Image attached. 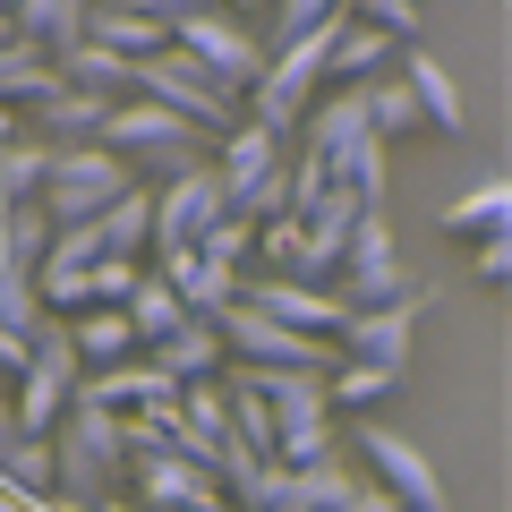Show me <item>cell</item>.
I'll list each match as a JSON object with an SVG mask.
<instances>
[{
	"instance_id": "obj_1",
	"label": "cell",
	"mask_w": 512,
	"mask_h": 512,
	"mask_svg": "<svg viewBox=\"0 0 512 512\" xmlns=\"http://www.w3.org/2000/svg\"><path fill=\"white\" fill-rule=\"evenodd\" d=\"M103 146L120 154V163L137 171L146 188L188 180V171H205V163H214V154H205V128H197V120H180V111H163V103H146V94H128V103L111 111Z\"/></svg>"
},
{
	"instance_id": "obj_2",
	"label": "cell",
	"mask_w": 512,
	"mask_h": 512,
	"mask_svg": "<svg viewBox=\"0 0 512 512\" xmlns=\"http://www.w3.org/2000/svg\"><path fill=\"white\" fill-rule=\"evenodd\" d=\"M52 453H60V504H111L128 495V436H120V410H94L77 402L69 419L52 427Z\"/></svg>"
},
{
	"instance_id": "obj_3",
	"label": "cell",
	"mask_w": 512,
	"mask_h": 512,
	"mask_svg": "<svg viewBox=\"0 0 512 512\" xmlns=\"http://www.w3.org/2000/svg\"><path fill=\"white\" fill-rule=\"evenodd\" d=\"M308 146L333 163V188H359L367 205H384V137L367 120V86H333L308 120Z\"/></svg>"
},
{
	"instance_id": "obj_4",
	"label": "cell",
	"mask_w": 512,
	"mask_h": 512,
	"mask_svg": "<svg viewBox=\"0 0 512 512\" xmlns=\"http://www.w3.org/2000/svg\"><path fill=\"white\" fill-rule=\"evenodd\" d=\"M350 18V9H342ZM342 18L325 26V35H308V43H282L274 52V69L256 77V94H248V120H265L274 137H291V128H308L316 120V103H325V69H333V35H342Z\"/></svg>"
},
{
	"instance_id": "obj_5",
	"label": "cell",
	"mask_w": 512,
	"mask_h": 512,
	"mask_svg": "<svg viewBox=\"0 0 512 512\" xmlns=\"http://www.w3.org/2000/svg\"><path fill=\"white\" fill-rule=\"evenodd\" d=\"M128 188H146L111 146H52V180H43V214L69 231V222H103Z\"/></svg>"
},
{
	"instance_id": "obj_6",
	"label": "cell",
	"mask_w": 512,
	"mask_h": 512,
	"mask_svg": "<svg viewBox=\"0 0 512 512\" xmlns=\"http://www.w3.org/2000/svg\"><path fill=\"white\" fill-rule=\"evenodd\" d=\"M137 94L163 103V111H180V120H197L205 137H231V128H239V103H248V94H231L222 77H205V60H188L180 43L154 52V60H137Z\"/></svg>"
},
{
	"instance_id": "obj_7",
	"label": "cell",
	"mask_w": 512,
	"mask_h": 512,
	"mask_svg": "<svg viewBox=\"0 0 512 512\" xmlns=\"http://www.w3.org/2000/svg\"><path fill=\"white\" fill-rule=\"evenodd\" d=\"M359 461H367V478H376V495H393L402 512H453V495H444L436 461H427L419 444L402 436V427L359 419Z\"/></svg>"
},
{
	"instance_id": "obj_8",
	"label": "cell",
	"mask_w": 512,
	"mask_h": 512,
	"mask_svg": "<svg viewBox=\"0 0 512 512\" xmlns=\"http://www.w3.org/2000/svg\"><path fill=\"white\" fill-rule=\"evenodd\" d=\"M171 43H180L188 60H205V77H222L231 94H256V77L274 69L265 35H248L231 9H197V18H180V26H171Z\"/></svg>"
},
{
	"instance_id": "obj_9",
	"label": "cell",
	"mask_w": 512,
	"mask_h": 512,
	"mask_svg": "<svg viewBox=\"0 0 512 512\" xmlns=\"http://www.w3.org/2000/svg\"><path fill=\"white\" fill-rule=\"evenodd\" d=\"M128 495H137L146 512H222V504H231V487H222L205 461H188L180 444L128 461Z\"/></svg>"
},
{
	"instance_id": "obj_10",
	"label": "cell",
	"mask_w": 512,
	"mask_h": 512,
	"mask_svg": "<svg viewBox=\"0 0 512 512\" xmlns=\"http://www.w3.org/2000/svg\"><path fill=\"white\" fill-rule=\"evenodd\" d=\"M333 299H342L350 316L410 299V274H402V256H393V222H384V214L359 222V239H350V256H342V274H333Z\"/></svg>"
},
{
	"instance_id": "obj_11",
	"label": "cell",
	"mask_w": 512,
	"mask_h": 512,
	"mask_svg": "<svg viewBox=\"0 0 512 512\" xmlns=\"http://www.w3.org/2000/svg\"><path fill=\"white\" fill-rule=\"evenodd\" d=\"M222 214H231V188L214 180V163L188 171V180H163V188H154V256L205 248V231H214Z\"/></svg>"
},
{
	"instance_id": "obj_12",
	"label": "cell",
	"mask_w": 512,
	"mask_h": 512,
	"mask_svg": "<svg viewBox=\"0 0 512 512\" xmlns=\"http://www.w3.org/2000/svg\"><path fill=\"white\" fill-rule=\"evenodd\" d=\"M239 299L265 308V316H282L291 333H316V342H342V325H350L342 299H333L325 282H299V274H248V282H239Z\"/></svg>"
},
{
	"instance_id": "obj_13",
	"label": "cell",
	"mask_w": 512,
	"mask_h": 512,
	"mask_svg": "<svg viewBox=\"0 0 512 512\" xmlns=\"http://www.w3.org/2000/svg\"><path fill=\"white\" fill-rule=\"evenodd\" d=\"M419 316H427V291L393 299V308L350 316V325H342V359H359V367H393V376H402V367H410V333H419Z\"/></svg>"
},
{
	"instance_id": "obj_14",
	"label": "cell",
	"mask_w": 512,
	"mask_h": 512,
	"mask_svg": "<svg viewBox=\"0 0 512 512\" xmlns=\"http://www.w3.org/2000/svg\"><path fill=\"white\" fill-rule=\"evenodd\" d=\"M180 393H188V384L171 376V367H154V359L103 367V376H86V384H77V402H94V410H120V419H137V410H180Z\"/></svg>"
},
{
	"instance_id": "obj_15",
	"label": "cell",
	"mask_w": 512,
	"mask_h": 512,
	"mask_svg": "<svg viewBox=\"0 0 512 512\" xmlns=\"http://www.w3.org/2000/svg\"><path fill=\"white\" fill-rule=\"evenodd\" d=\"M154 274H163L171 291L188 299V316H214V325H222V308H239V282H248V274H222L205 248H171V256H154Z\"/></svg>"
},
{
	"instance_id": "obj_16",
	"label": "cell",
	"mask_w": 512,
	"mask_h": 512,
	"mask_svg": "<svg viewBox=\"0 0 512 512\" xmlns=\"http://www.w3.org/2000/svg\"><path fill=\"white\" fill-rule=\"evenodd\" d=\"M86 43H103V52H120V60H154V52H171V26L154 18L146 0H94Z\"/></svg>"
},
{
	"instance_id": "obj_17",
	"label": "cell",
	"mask_w": 512,
	"mask_h": 512,
	"mask_svg": "<svg viewBox=\"0 0 512 512\" xmlns=\"http://www.w3.org/2000/svg\"><path fill=\"white\" fill-rule=\"evenodd\" d=\"M146 359H154V367H171L180 384H222V376H231V342H222L214 316H188V325L171 333V342H154Z\"/></svg>"
},
{
	"instance_id": "obj_18",
	"label": "cell",
	"mask_w": 512,
	"mask_h": 512,
	"mask_svg": "<svg viewBox=\"0 0 512 512\" xmlns=\"http://www.w3.org/2000/svg\"><path fill=\"white\" fill-rule=\"evenodd\" d=\"M111 111H120V103H103V94H77L69 77H60V94H43V103H35V137H43V146H103Z\"/></svg>"
},
{
	"instance_id": "obj_19",
	"label": "cell",
	"mask_w": 512,
	"mask_h": 512,
	"mask_svg": "<svg viewBox=\"0 0 512 512\" xmlns=\"http://www.w3.org/2000/svg\"><path fill=\"white\" fill-rule=\"evenodd\" d=\"M282 163H291V154H282L274 128H265V120H239L231 137H222V154H214V180L231 188V205H239L256 180H265V171H282Z\"/></svg>"
},
{
	"instance_id": "obj_20",
	"label": "cell",
	"mask_w": 512,
	"mask_h": 512,
	"mask_svg": "<svg viewBox=\"0 0 512 512\" xmlns=\"http://www.w3.org/2000/svg\"><path fill=\"white\" fill-rule=\"evenodd\" d=\"M69 342H77V359H86V376H103V367H128V359H146V342H137L128 308H86V316H69Z\"/></svg>"
},
{
	"instance_id": "obj_21",
	"label": "cell",
	"mask_w": 512,
	"mask_h": 512,
	"mask_svg": "<svg viewBox=\"0 0 512 512\" xmlns=\"http://www.w3.org/2000/svg\"><path fill=\"white\" fill-rule=\"evenodd\" d=\"M43 94H60V60L43 43H0V111H35Z\"/></svg>"
},
{
	"instance_id": "obj_22",
	"label": "cell",
	"mask_w": 512,
	"mask_h": 512,
	"mask_svg": "<svg viewBox=\"0 0 512 512\" xmlns=\"http://www.w3.org/2000/svg\"><path fill=\"white\" fill-rule=\"evenodd\" d=\"M402 86L419 94V111H427V120H436V137H461V120H470V111H461V86H453V77H444V60L427 52V43H419V52H410V60H402Z\"/></svg>"
},
{
	"instance_id": "obj_23",
	"label": "cell",
	"mask_w": 512,
	"mask_h": 512,
	"mask_svg": "<svg viewBox=\"0 0 512 512\" xmlns=\"http://www.w3.org/2000/svg\"><path fill=\"white\" fill-rule=\"evenodd\" d=\"M86 18H94V0H26V9H18V35L43 43L52 60H69L77 43H86Z\"/></svg>"
},
{
	"instance_id": "obj_24",
	"label": "cell",
	"mask_w": 512,
	"mask_h": 512,
	"mask_svg": "<svg viewBox=\"0 0 512 512\" xmlns=\"http://www.w3.org/2000/svg\"><path fill=\"white\" fill-rule=\"evenodd\" d=\"M393 52H402L393 35H376V26L342 18V35H333V69H325V77H333V86H376V69H384Z\"/></svg>"
},
{
	"instance_id": "obj_25",
	"label": "cell",
	"mask_w": 512,
	"mask_h": 512,
	"mask_svg": "<svg viewBox=\"0 0 512 512\" xmlns=\"http://www.w3.org/2000/svg\"><path fill=\"white\" fill-rule=\"evenodd\" d=\"M60 77H69L77 94H103V103H128V94H137V60L103 52V43H77V52L60 60Z\"/></svg>"
},
{
	"instance_id": "obj_26",
	"label": "cell",
	"mask_w": 512,
	"mask_h": 512,
	"mask_svg": "<svg viewBox=\"0 0 512 512\" xmlns=\"http://www.w3.org/2000/svg\"><path fill=\"white\" fill-rule=\"evenodd\" d=\"M444 231H461V239H504V231H512V180H478L470 197H453V205H444Z\"/></svg>"
},
{
	"instance_id": "obj_27",
	"label": "cell",
	"mask_w": 512,
	"mask_h": 512,
	"mask_svg": "<svg viewBox=\"0 0 512 512\" xmlns=\"http://www.w3.org/2000/svg\"><path fill=\"white\" fill-rule=\"evenodd\" d=\"M52 239H60V222L43 214V197H26V205H0V256H18L26 274H35L43 256H52Z\"/></svg>"
},
{
	"instance_id": "obj_28",
	"label": "cell",
	"mask_w": 512,
	"mask_h": 512,
	"mask_svg": "<svg viewBox=\"0 0 512 512\" xmlns=\"http://www.w3.org/2000/svg\"><path fill=\"white\" fill-rule=\"evenodd\" d=\"M103 248H111V256H137V265H154V188H128V197L103 214Z\"/></svg>"
},
{
	"instance_id": "obj_29",
	"label": "cell",
	"mask_w": 512,
	"mask_h": 512,
	"mask_svg": "<svg viewBox=\"0 0 512 512\" xmlns=\"http://www.w3.org/2000/svg\"><path fill=\"white\" fill-rule=\"evenodd\" d=\"M0 478L18 495H35V504H52L60 495V453H52V436H18L9 453H0Z\"/></svg>"
},
{
	"instance_id": "obj_30",
	"label": "cell",
	"mask_w": 512,
	"mask_h": 512,
	"mask_svg": "<svg viewBox=\"0 0 512 512\" xmlns=\"http://www.w3.org/2000/svg\"><path fill=\"white\" fill-rule=\"evenodd\" d=\"M128 325H137V342L154 350V342H171V333L188 325V299L171 291L163 274H146V282H137V299H128Z\"/></svg>"
},
{
	"instance_id": "obj_31",
	"label": "cell",
	"mask_w": 512,
	"mask_h": 512,
	"mask_svg": "<svg viewBox=\"0 0 512 512\" xmlns=\"http://www.w3.org/2000/svg\"><path fill=\"white\" fill-rule=\"evenodd\" d=\"M231 436L248 444L256 461H274V444H282V419H274V402H265L256 384H239V376H231Z\"/></svg>"
},
{
	"instance_id": "obj_32",
	"label": "cell",
	"mask_w": 512,
	"mask_h": 512,
	"mask_svg": "<svg viewBox=\"0 0 512 512\" xmlns=\"http://www.w3.org/2000/svg\"><path fill=\"white\" fill-rule=\"evenodd\" d=\"M393 384H402L393 367H359V359H342V367L325 376V393H333V419H342V410H376L384 393H393Z\"/></svg>"
},
{
	"instance_id": "obj_33",
	"label": "cell",
	"mask_w": 512,
	"mask_h": 512,
	"mask_svg": "<svg viewBox=\"0 0 512 512\" xmlns=\"http://www.w3.org/2000/svg\"><path fill=\"white\" fill-rule=\"evenodd\" d=\"M35 325H43L35 274H26L18 256H0V333H26V342H35Z\"/></svg>"
},
{
	"instance_id": "obj_34",
	"label": "cell",
	"mask_w": 512,
	"mask_h": 512,
	"mask_svg": "<svg viewBox=\"0 0 512 512\" xmlns=\"http://www.w3.org/2000/svg\"><path fill=\"white\" fill-rule=\"evenodd\" d=\"M367 120H376V137H410L427 111H419V94H410L402 77H376V86H367Z\"/></svg>"
},
{
	"instance_id": "obj_35",
	"label": "cell",
	"mask_w": 512,
	"mask_h": 512,
	"mask_svg": "<svg viewBox=\"0 0 512 512\" xmlns=\"http://www.w3.org/2000/svg\"><path fill=\"white\" fill-rule=\"evenodd\" d=\"M350 18L376 26V35H393V43H419L427 35V0H350Z\"/></svg>"
},
{
	"instance_id": "obj_36",
	"label": "cell",
	"mask_w": 512,
	"mask_h": 512,
	"mask_svg": "<svg viewBox=\"0 0 512 512\" xmlns=\"http://www.w3.org/2000/svg\"><path fill=\"white\" fill-rule=\"evenodd\" d=\"M350 0H274V52L282 43H308V35H325L333 18H342Z\"/></svg>"
},
{
	"instance_id": "obj_37",
	"label": "cell",
	"mask_w": 512,
	"mask_h": 512,
	"mask_svg": "<svg viewBox=\"0 0 512 512\" xmlns=\"http://www.w3.org/2000/svg\"><path fill=\"white\" fill-rule=\"evenodd\" d=\"M146 274L154 265H137V256H103V265H94V308H128Z\"/></svg>"
},
{
	"instance_id": "obj_38",
	"label": "cell",
	"mask_w": 512,
	"mask_h": 512,
	"mask_svg": "<svg viewBox=\"0 0 512 512\" xmlns=\"http://www.w3.org/2000/svg\"><path fill=\"white\" fill-rule=\"evenodd\" d=\"M470 274L478 282H512V231L504 239H478V248H470Z\"/></svg>"
},
{
	"instance_id": "obj_39",
	"label": "cell",
	"mask_w": 512,
	"mask_h": 512,
	"mask_svg": "<svg viewBox=\"0 0 512 512\" xmlns=\"http://www.w3.org/2000/svg\"><path fill=\"white\" fill-rule=\"evenodd\" d=\"M146 9H154L163 26H180V18H197V9H214V0H146Z\"/></svg>"
},
{
	"instance_id": "obj_40",
	"label": "cell",
	"mask_w": 512,
	"mask_h": 512,
	"mask_svg": "<svg viewBox=\"0 0 512 512\" xmlns=\"http://www.w3.org/2000/svg\"><path fill=\"white\" fill-rule=\"evenodd\" d=\"M18 444V393H0V453Z\"/></svg>"
},
{
	"instance_id": "obj_41",
	"label": "cell",
	"mask_w": 512,
	"mask_h": 512,
	"mask_svg": "<svg viewBox=\"0 0 512 512\" xmlns=\"http://www.w3.org/2000/svg\"><path fill=\"white\" fill-rule=\"evenodd\" d=\"M0 512H43V504H35V495H18L9 478H0Z\"/></svg>"
},
{
	"instance_id": "obj_42",
	"label": "cell",
	"mask_w": 512,
	"mask_h": 512,
	"mask_svg": "<svg viewBox=\"0 0 512 512\" xmlns=\"http://www.w3.org/2000/svg\"><path fill=\"white\" fill-rule=\"evenodd\" d=\"M94 512H146V504H137V495H111V504H94Z\"/></svg>"
},
{
	"instance_id": "obj_43",
	"label": "cell",
	"mask_w": 512,
	"mask_h": 512,
	"mask_svg": "<svg viewBox=\"0 0 512 512\" xmlns=\"http://www.w3.org/2000/svg\"><path fill=\"white\" fill-rule=\"evenodd\" d=\"M367 512H402V504H393V495H376V487H367Z\"/></svg>"
},
{
	"instance_id": "obj_44",
	"label": "cell",
	"mask_w": 512,
	"mask_h": 512,
	"mask_svg": "<svg viewBox=\"0 0 512 512\" xmlns=\"http://www.w3.org/2000/svg\"><path fill=\"white\" fill-rule=\"evenodd\" d=\"M18 9H26V0H0V18H18Z\"/></svg>"
},
{
	"instance_id": "obj_45",
	"label": "cell",
	"mask_w": 512,
	"mask_h": 512,
	"mask_svg": "<svg viewBox=\"0 0 512 512\" xmlns=\"http://www.w3.org/2000/svg\"><path fill=\"white\" fill-rule=\"evenodd\" d=\"M222 512H231V504H222Z\"/></svg>"
}]
</instances>
